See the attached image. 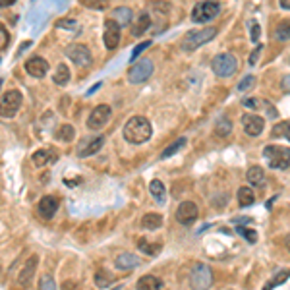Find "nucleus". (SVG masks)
Masks as SVG:
<instances>
[{"label": "nucleus", "mask_w": 290, "mask_h": 290, "mask_svg": "<svg viewBox=\"0 0 290 290\" xmlns=\"http://www.w3.org/2000/svg\"><path fill=\"white\" fill-rule=\"evenodd\" d=\"M153 134L151 122L145 118V116H132L124 124V130H122V136L126 139L128 143L132 145H141L145 141H149Z\"/></svg>", "instance_id": "nucleus-1"}, {"label": "nucleus", "mask_w": 290, "mask_h": 290, "mask_svg": "<svg viewBox=\"0 0 290 290\" xmlns=\"http://www.w3.org/2000/svg\"><path fill=\"white\" fill-rule=\"evenodd\" d=\"M263 157L267 164L275 170H284L290 166V147L282 145H267L263 149Z\"/></svg>", "instance_id": "nucleus-2"}, {"label": "nucleus", "mask_w": 290, "mask_h": 290, "mask_svg": "<svg viewBox=\"0 0 290 290\" xmlns=\"http://www.w3.org/2000/svg\"><path fill=\"white\" fill-rule=\"evenodd\" d=\"M189 286L194 290H209L213 286V271L205 263H196L189 271Z\"/></svg>", "instance_id": "nucleus-3"}, {"label": "nucleus", "mask_w": 290, "mask_h": 290, "mask_svg": "<svg viewBox=\"0 0 290 290\" xmlns=\"http://www.w3.org/2000/svg\"><path fill=\"white\" fill-rule=\"evenodd\" d=\"M215 35H217V29H215V27H205L202 31H188L186 37L182 39L180 47H182V51L191 52V51H196L198 47H202L205 43L213 41Z\"/></svg>", "instance_id": "nucleus-4"}, {"label": "nucleus", "mask_w": 290, "mask_h": 290, "mask_svg": "<svg viewBox=\"0 0 290 290\" xmlns=\"http://www.w3.org/2000/svg\"><path fill=\"white\" fill-rule=\"evenodd\" d=\"M211 68H213L215 76L219 77H230L238 72V60L234 54L230 52H223V54H217L211 62Z\"/></svg>", "instance_id": "nucleus-5"}, {"label": "nucleus", "mask_w": 290, "mask_h": 290, "mask_svg": "<svg viewBox=\"0 0 290 290\" xmlns=\"http://www.w3.org/2000/svg\"><path fill=\"white\" fill-rule=\"evenodd\" d=\"M22 103H24V97H22L20 91H16V89L6 91L0 97V116L2 118H14L18 114V111L22 109Z\"/></svg>", "instance_id": "nucleus-6"}, {"label": "nucleus", "mask_w": 290, "mask_h": 290, "mask_svg": "<svg viewBox=\"0 0 290 290\" xmlns=\"http://www.w3.org/2000/svg\"><path fill=\"white\" fill-rule=\"evenodd\" d=\"M221 10L219 2H213V0H207V2H198L191 10V22L194 24H207L217 18V14Z\"/></svg>", "instance_id": "nucleus-7"}, {"label": "nucleus", "mask_w": 290, "mask_h": 290, "mask_svg": "<svg viewBox=\"0 0 290 290\" xmlns=\"http://www.w3.org/2000/svg\"><path fill=\"white\" fill-rule=\"evenodd\" d=\"M153 62L151 58H141L139 62H134L132 64V68L128 70V81L130 83H134V85H138V83H143V81H147L153 74Z\"/></svg>", "instance_id": "nucleus-8"}, {"label": "nucleus", "mask_w": 290, "mask_h": 290, "mask_svg": "<svg viewBox=\"0 0 290 290\" xmlns=\"http://www.w3.org/2000/svg\"><path fill=\"white\" fill-rule=\"evenodd\" d=\"M64 54L72 60L74 64L77 66H81V68H85L91 64V51H89L87 45H81V43H72V45H68L66 49H64Z\"/></svg>", "instance_id": "nucleus-9"}, {"label": "nucleus", "mask_w": 290, "mask_h": 290, "mask_svg": "<svg viewBox=\"0 0 290 290\" xmlns=\"http://www.w3.org/2000/svg\"><path fill=\"white\" fill-rule=\"evenodd\" d=\"M107 138L105 136H93V138H83L77 145V157L79 159H85V157H91L95 153H99L105 145Z\"/></svg>", "instance_id": "nucleus-10"}, {"label": "nucleus", "mask_w": 290, "mask_h": 290, "mask_svg": "<svg viewBox=\"0 0 290 290\" xmlns=\"http://www.w3.org/2000/svg\"><path fill=\"white\" fill-rule=\"evenodd\" d=\"M111 114H113V109L109 107V105H97L91 114H89L87 118V128L89 130H101L105 128V124L109 122V118H111Z\"/></svg>", "instance_id": "nucleus-11"}, {"label": "nucleus", "mask_w": 290, "mask_h": 290, "mask_svg": "<svg viewBox=\"0 0 290 290\" xmlns=\"http://www.w3.org/2000/svg\"><path fill=\"white\" fill-rule=\"evenodd\" d=\"M200 217V209L194 202H182L176 209V221L184 227H189L198 221Z\"/></svg>", "instance_id": "nucleus-12"}, {"label": "nucleus", "mask_w": 290, "mask_h": 290, "mask_svg": "<svg viewBox=\"0 0 290 290\" xmlns=\"http://www.w3.org/2000/svg\"><path fill=\"white\" fill-rule=\"evenodd\" d=\"M120 31L122 27L118 26L114 20H107L105 22V33H103V41H105V47L109 51H114L120 43Z\"/></svg>", "instance_id": "nucleus-13"}, {"label": "nucleus", "mask_w": 290, "mask_h": 290, "mask_svg": "<svg viewBox=\"0 0 290 290\" xmlns=\"http://www.w3.org/2000/svg\"><path fill=\"white\" fill-rule=\"evenodd\" d=\"M49 68H51V64L47 62L43 56H31L26 60V72L31 77H37V79L47 76Z\"/></svg>", "instance_id": "nucleus-14"}, {"label": "nucleus", "mask_w": 290, "mask_h": 290, "mask_svg": "<svg viewBox=\"0 0 290 290\" xmlns=\"http://www.w3.org/2000/svg\"><path fill=\"white\" fill-rule=\"evenodd\" d=\"M242 126H244V132L248 134V136H259L261 132H263L265 128V120L261 116H257V114H244L242 116Z\"/></svg>", "instance_id": "nucleus-15"}, {"label": "nucleus", "mask_w": 290, "mask_h": 290, "mask_svg": "<svg viewBox=\"0 0 290 290\" xmlns=\"http://www.w3.org/2000/svg\"><path fill=\"white\" fill-rule=\"evenodd\" d=\"M242 105L250 111H265L267 118H277V109L265 99H244Z\"/></svg>", "instance_id": "nucleus-16"}, {"label": "nucleus", "mask_w": 290, "mask_h": 290, "mask_svg": "<svg viewBox=\"0 0 290 290\" xmlns=\"http://www.w3.org/2000/svg\"><path fill=\"white\" fill-rule=\"evenodd\" d=\"M37 263H39L37 255H31V257L27 259V263L24 265V269H22L20 275H18V284H20V286H27V284L31 282V278L35 275V269H37Z\"/></svg>", "instance_id": "nucleus-17"}, {"label": "nucleus", "mask_w": 290, "mask_h": 290, "mask_svg": "<svg viewBox=\"0 0 290 290\" xmlns=\"http://www.w3.org/2000/svg\"><path fill=\"white\" fill-rule=\"evenodd\" d=\"M37 211L39 215L43 217V219H52L54 213L58 211V202H56V198L54 196H45V198H41V202L37 205Z\"/></svg>", "instance_id": "nucleus-18"}, {"label": "nucleus", "mask_w": 290, "mask_h": 290, "mask_svg": "<svg viewBox=\"0 0 290 290\" xmlns=\"http://www.w3.org/2000/svg\"><path fill=\"white\" fill-rule=\"evenodd\" d=\"M114 265H116V269H120V271H132V269H136L141 265L138 255H134V253H118L116 255V259H114Z\"/></svg>", "instance_id": "nucleus-19"}, {"label": "nucleus", "mask_w": 290, "mask_h": 290, "mask_svg": "<svg viewBox=\"0 0 290 290\" xmlns=\"http://www.w3.org/2000/svg\"><path fill=\"white\" fill-rule=\"evenodd\" d=\"M31 161L35 166H47V164H51L56 161V153L52 151V149H37V151L31 155Z\"/></svg>", "instance_id": "nucleus-20"}, {"label": "nucleus", "mask_w": 290, "mask_h": 290, "mask_svg": "<svg viewBox=\"0 0 290 290\" xmlns=\"http://www.w3.org/2000/svg\"><path fill=\"white\" fill-rule=\"evenodd\" d=\"M116 24L120 27H126L132 24V20H134V12L128 8V6H118V8H114L113 10V18Z\"/></svg>", "instance_id": "nucleus-21"}, {"label": "nucleus", "mask_w": 290, "mask_h": 290, "mask_svg": "<svg viewBox=\"0 0 290 290\" xmlns=\"http://www.w3.org/2000/svg\"><path fill=\"white\" fill-rule=\"evenodd\" d=\"M163 288V280L155 275H143L136 284V290H161Z\"/></svg>", "instance_id": "nucleus-22"}, {"label": "nucleus", "mask_w": 290, "mask_h": 290, "mask_svg": "<svg viewBox=\"0 0 290 290\" xmlns=\"http://www.w3.org/2000/svg\"><path fill=\"white\" fill-rule=\"evenodd\" d=\"M149 27H151V18H149V14L143 12L138 18V22L132 26V35H134V37H141Z\"/></svg>", "instance_id": "nucleus-23"}, {"label": "nucleus", "mask_w": 290, "mask_h": 290, "mask_svg": "<svg viewBox=\"0 0 290 290\" xmlns=\"http://www.w3.org/2000/svg\"><path fill=\"white\" fill-rule=\"evenodd\" d=\"M74 136H76V130H74L72 124H62V126L54 132V139H56V141H62V143L74 141Z\"/></svg>", "instance_id": "nucleus-24"}, {"label": "nucleus", "mask_w": 290, "mask_h": 290, "mask_svg": "<svg viewBox=\"0 0 290 290\" xmlns=\"http://www.w3.org/2000/svg\"><path fill=\"white\" fill-rule=\"evenodd\" d=\"M141 227L147 228V230H157V228H161L163 227V215H159V213L143 215V219H141Z\"/></svg>", "instance_id": "nucleus-25"}, {"label": "nucleus", "mask_w": 290, "mask_h": 290, "mask_svg": "<svg viewBox=\"0 0 290 290\" xmlns=\"http://www.w3.org/2000/svg\"><path fill=\"white\" fill-rule=\"evenodd\" d=\"M149 191H151V196L155 198V202L163 205L164 200H166V188H164L163 182H161V180H153L151 184H149Z\"/></svg>", "instance_id": "nucleus-26"}, {"label": "nucleus", "mask_w": 290, "mask_h": 290, "mask_svg": "<svg viewBox=\"0 0 290 290\" xmlns=\"http://www.w3.org/2000/svg\"><path fill=\"white\" fill-rule=\"evenodd\" d=\"M265 180V170L261 166H257V164H253L248 168V182L252 184V186H261Z\"/></svg>", "instance_id": "nucleus-27"}, {"label": "nucleus", "mask_w": 290, "mask_h": 290, "mask_svg": "<svg viewBox=\"0 0 290 290\" xmlns=\"http://www.w3.org/2000/svg\"><path fill=\"white\" fill-rule=\"evenodd\" d=\"M52 79H54V83L56 85H66L68 81H70V68L66 66V64H58V68H56V72L52 74Z\"/></svg>", "instance_id": "nucleus-28"}, {"label": "nucleus", "mask_w": 290, "mask_h": 290, "mask_svg": "<svg viewBox=\"0 0 290 290\" xmlns=\"http://www.w3.org/2000/svg\"><path fill=\"white\" fill-rule=\"evenodd\" d=\"M186 143H188V139L186 138H178L176 141H172L163 153H161V159H168V157H172V155H176L178 151H182L184 147H186Z\"/></svg>", "instance_id": "nucleus-29"}, {"label": "nucleus", "mask_w": 290, "mask_h": 290, "mask_svg": "<svg viewBox=\"0 0 290 290\" xmlns=\"http://www.w3.org/2000/svg\"><path fill=\"white\" fill-rule=\"evenodd\" d=\"M255 202V194H253L252 188H248V186H242L238 189V203L242 207H248V205H253Z\"/></svg>", "instance_id": "nucleus-30"}, {"label": "nucleus", "mask_w": 290, "mask_h": 290, "mask_svg": "<svg viewBox=\"0 0 290 290\" xmlns=\"http://www.w3.org/2000/svg\"><path fill=\"white\" fill-rule=\"evenodd\" d=\"M215 132H217V136H221V138H227L228 134L232 132V122L228 120L227 116H221V118L217 120V126H215Z\"/></svg>", "instance_id": "nucleus-31"}, {"label": "nucleus", "mask_w": 290, "mask_h": 290, "mask_svg": "<svg viewBox=\"0 0 290 290\" xmlns=\"http://www.w3.org/2000/svg\"><path fill=\"white\" fill-rule=\"evenodd\" d=\"M138 248L145 255H157V253L161 252V244H151V242H147V238H139Z\"/></svg>", "instance_id": "nucleus-32"}, {"label": "nucleus", "mask_w": 290, "mask_h": 290, "mask_svg": "<svg viewBox=\"0 0 290 290\" xmlns=\"http://www.w3.org/2000/svg\"><path fill=\"white\" fill-rule=\"evenodd\" d=\"M111 282H113V275H111L109 271L99 269V271L95 273V284H97L99 288H109V286H111Z\"/></svg>", "instance_id": "nucleus-33"}, {"label": "nucleus", "mask_w": 290, "mask_h": 290, "mask_svg": "<svg viewBox=\"0 0 290 290\" xmlns=\"http://www.w3.org/2000/svg\"><path fill=\"white\" fill-rule=\"evenodd\" d=\"M275 37L278 41H290V20H282L275 29Z\"/></svg>", "instance_id": "nucleus-34"}, {"label": "nucleus", "mask_w": 290, "mask_h": 290, "mask_svg": "<svg viewBox=\"0 0 290 290\" xmlns=\"http://www.w3.org/2000/svg\"><path fill=\"white\" fill-rule=\"evenodd\" d=\"M273 136H284V138L290 141V122L288 120H284V122H278L277 126L273 128Z\"/></svg>", "instance_id": "nucleus-35"}, {"label": "nucleus", "mask_w": 290, "mask_h": 290, "mask_svg": "<svg viewBox=\"0 0 290 290\" xmlns=\"http://www.w3.org/2000/svg\"><path fill=\"white\" fill-rule=\"evenodd\" d=\"M236 232H238L240 236L244 240H248L250 244H255L257 242V232L255 230H252V228H248V227H238L236 228Z\"/></svg>", "instance_id": "nucleus-36"}, {"label": "nucleus", "mask_w": 290, "mask_h": 290, "mask_svg": "<svg viewBox=\"0 0 290 290\" xmlns=\"http://www.w3.org/2000/svg\"><path fill=\"white\" fill-rule=\"evenodd\" d=\"M288 277H290V271H282L278 277H275L273 280H271V282H269V284H267V286H265V290H273L275 286H277V284H282V282H284V280H286Z\"/></svg>", "instance_id": "nucleus-37"}, {"label": "nucleus", "mask_w": 290, "mask_h": 290, "mask_svg": "<svg viewBox=\"0 0 290 290\" xmlns=\"http://www.w3.org/2000/svg\"><path fill=\"white\" fill-rule=\"evenodd\" d=\"M8 43H10V33H8V29H6L4 24H0V51L6 49Z\"/></svg>", "instance_id": "nucleus-38"}, {"label": "nucleus", "mask_w": 290, "mask_h": 290, "mask_svg": "<svg viewBox=\"0 0 290 290\" xmlns=\"http://www.w3.org/2000/svg\"><path fill=\"white\" fill-rule=\"evenodd\" d=\"M39 290H56V284H54L52 277L45 275V277L41 278V282H39Z\"/></svg>", "instance_id": "nucleus-39"}, {"label": "nucleus", "mask_w": 290, "mask_h": 290, "mask_svg": "<svg viewBox=\"0 0 290 290\" xmlns=\"http://www.w3.org/2000/svg\"><path fill=\"white\" fill-rule=\"evenodd\" d=\"M56 27H58V29H74V31H77V29H79V24H77L76 20H62V22L56 24Z\"/></svg>", "instance_id": "nucleus-40"}, {"label": "nucleus", "mask_w": 290, "mask_h": 290, "mask_svg": "<svg viewBox=\"0 0 290 290\" xmlns=\"http://www.w3.org/2000/svg\"><path fill=\"white\" fill-rule=\"evenodd\" d=\"M149 47H151V41H143V43H139L138 47L134 49V52H132V60H136L139 54L145 51V49H149Z\"/></svg>", "instance_id": "nucleus-41"}, {"label": "nucleus", "mask_w": 290, "mask_h": 290, "mask_svg": "<svg viewBox=\"0 0 290 290\" xmlns=\"http://www.w3.org/2000/svg\"><path fill=\"white\" fill-rule=\"evenodd\" d=\"M253 79H255L253 76H246V77H244V79H242V81L238 83V91H246V89H252V87H253Z\"/></svg>", "instance_id": "nucleus-42"}, {"label": "nucleus", "mask_w": 290, "mask_h": 290, "mask_svg": "<svg viewBox=\"0 0 290 290\" xmlns=\"http://www.w3.org/2000/svg\"><path fill=\"white\" fill-rule=\"evenodd\" d=\"M261 49H263V45H257V47L253 49L252 56H250V66H255V64H257V56H259V52H261Z\"/></svg>", "instance_id": "nucleus-43"}, {"label": "nucleus", "mask_w": 290, "mask_h": 290, "mask_svg": "<svg viewBox=\"0 0 290 290\" xmlns=\"http://www.w3.org/2000/svg\"><path fill=\"white\" fill-rule=\"evenodd\" d=\"M252 41L253 43L259 41V24L257 22H252Z\"/></svg>", "instance_id": "nucleus-44"}, {"label": "nucleus", "mask_w": 290, "mask_h": 290, "mask_svg": "<svg viewBox=\"0 0 290 290\" xmlns=\"http://www.w3.org/2000/svg\"><path fill=\"white\" fill-rule=\"evenodd\" d=\"M252 219H246V217H238V219H232V223H238V225H242V223H250Z\"/></svg>", "instance_id": "nucleus-45"}, {"label": "nucleus", "mask_w": 290, "mask_h": 290, "mask_svg": "<svg viewBox=\"0 0 290 290\" xmlns=\"http://www.w3.org/2000/svg\"><path fill=\"white\" fill-rule=\"evenodd\" d=\"M280 8L282 10H290V0H280Z\"/></svg>", "instance_id": "nucleus-46"}, {"label": "nucleus", "mask_w": 290, "mask_h": 290, "mask_svg": "<svg viewBox=\"0 0 290 290\" xmlns=\"http://www.w3.org/2000/svg\"><path fill=\"white\" fill-rule=\"evenodd\" d=\"M14 4V0H0V8L2 6H12Z\"/></svg>", "instance_id": "nucleus-47"}, {"label": "nucleus", "mask_w": 290, "mask_h": 290, "mask_svg": "<svg viewBox=\"0 0 290 290\" xmlns=\"http://www.w3.org/2000/svg\"><path fill=\"white\" fill-rule=\"evenodd\" d=\"M284 244H286V248H288V252H290V234L284 238Z\"/></svg>", "instance_id": "nucleus-48"}, {"label": "nucleus", "mask_w": 290, "mask_h": 290, "mask_svg": "<svg viewBox=\"0 0 290 290\" xmlns=\"http://www.w3.org/2000/svg\"><path fill=\"white\" fill-rule=\"evenodd\" d=\"M2 85H4V79H2V77H0V89H2Z\"/></svg>", "instance_id": "nucleus-49"}]
</instances>
